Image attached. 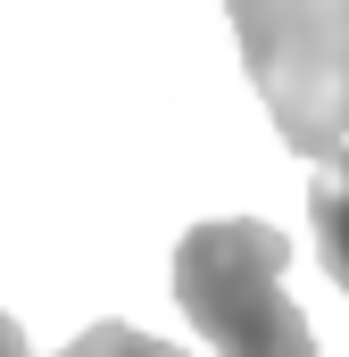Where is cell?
<instances>
[{"instance_id":"1","label":"cell","mask_w":349,"mask_h":357,"mask_svg":"<svg viewBox=\"0 0 349 357\" xmlns=\"http://www.w3.org/2000/svg\"><path fill=\"white\" fill-rule=\"evenodd\" d=\"M242 67L258 84L283 150H349V0H225Z\"/></svg>"},{"instance_id":"2","label":"cell","mask_w":349,"mask_h":357,"mask_svg":"<svg viewBox=\"0 0 349 357\" xmlns=\"http://www.w3.org/2000/svg\"><path fill=\"white\" fill-rule=\"evenodd\" d=\"M291 241L258 216H216L174 241V299L200 324V341L225 357H316L308 316L283 291Z\"/></svg>"},{"instance_id":"3","label":"cell","mask_w":349,"mask_h":357,"mask_svg":"<svg viewBox=\"0 0 349 357\" xmlns=\"http://www.w3.org/2000/svg\"><path fill=\"white\" fill-rule=\"evenodd\" d=\"M308 225H316L325 274L349 291V150H333V158L316 167V183H308Z\"/></svg>"},{"instance_id":"4","label":"cell","mask_w":349,"mask_h":357,"mask_svg":"<svg viewBox=\"0 0 349 357\" xmlns=\"http://www.w3.org/2000/svg\"><path fill=\"white\" fill-rule=\"evenodd\" d=\"M59 357H191V349H174L158 333H133V324H91V333H75Z\"/></svg>"},{"instance_id":"5","label":"cell","mask_w":349,"mask_h":357,"mask_svg":"<svg viewBox=\"0 0 349 357\" xmlns=\"http://www.w3.org/2000/svg\"><path fill=\"white\" fill-rule=\"evenodd\" d=\"M0 357H34V349H25V333H17V316H0Z\"/></svg>"}]
</instances>
